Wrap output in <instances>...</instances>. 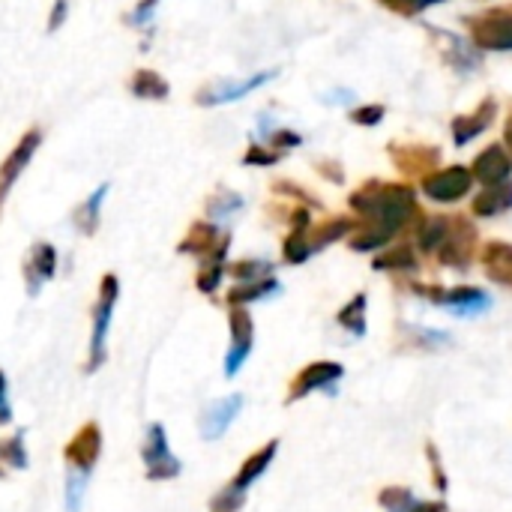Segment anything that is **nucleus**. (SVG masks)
<instances>
[{"label": "nucleus", "instance_id": "f257e3e1", "mask_svg": "<svg viewBox=\"0 0 512 512\" xmlns=\"http://www.w3.org/2000/svg\"><path fill=\"white\" fill-rule=\"evenodd\" d=\"M348 207L357 216L351 249L372 252L387 246L399 234H420L426 213L417 189L402 180H366L348 195Z\"/></svg>", "mask_w": 512, "mask_h": 512}, {"label": "nucleus", "instance_id": "f03ea898", "mask_svg": "<svg viewBox=\"0 0 512 512\" xmlns=\"http://www.w3.org/2000/svg\"><path fill=\"white\" fill-rule=\"evenodd\" d=\"M420 246L426 252H435L444 264L450 267H468L474 252H477V225L462 216V213H441V216H426L420 234Z\"/></svg>", "mask_w": 512, "mask_h": 512}, {"label": "nucleus", "instance_id": "7ed1b4c3", "mask_svg": "<svg viewBox=\"0 0 512 512\" xmlns=\"http://www.w3.org/2000/svg\"><path fill=\"white\" fill-rule=\"evenodd\" d=\"M120 300V279L114 273H105L99 282V294L93 303V330H90V360L84 366L87 375H93L105 357H108V330H111V318Z\"/></svg>", "mask_w": 512, "mask_h": 512}, {"label": "nucleus", "instance_id": "20e7f679", "mask_svg": "<svg viewBox=\"0 0 512 512\" xmlns=\"http://www.w3.org/2000/svg\"><path fill=\"white\" fill-rule=\"evenodd\" d=\"M462 21L480 51H512V3L480 9L474 15H465Z\"/></svg>", "mask_w": 512, "mask_h": 512}, {"label": "nucleus", "instance_id": "39448f33", "mask_svg": "<svg viewBox=\"0 0 512 512\" xmlns=\"http://www.w3.org/2000/svg\"><path fill=\"white\" fill-rule=\"evenodd\" d=\"M474 183H477V180H474L471 165L456 162V165L435 168L432 174H426V177L420 180V192H423L429 201H435V204H459L462 198L471 195Z\"/></svg>", "mask_w": 512, "mask_h": 512}, {"label": "nucleus", "instance_id": "423d86ee", "mask_svg": "<svg viewBox=\"0 0 512 512\" xmlns=\"http://www.w3.org/2000/svg\"><path fill=\"white\" fill-rule=\"evenodd\" d=\"M39 144H42V129L33 126V129H27V132L15 141V147L9 150V156L0 162V216H3V207H6V201H9L15 183L21 180V174H24L27 165L33 162Z\"/></svg>", "mask_w": 512, "mask_h": 512}, {"label": "nucleus", "instance_id": "0eeeda50", "mask_svg": "<svg viewBox=\"0 0 512 512\" xmlns=\"http://www.w3.org/2000/svg\"><path fill=\"white\" fill-rule=\"evenodd\" d=\"M387 156L393 162V168H399L405 177H426L435 168H441V147L435 144H405V141H390L387 144Z\"/></svg>", "mask_w": 512, "mask_h": 512}, {"label": "nucleus", "instance_id": "6e6552de", "mask_svg": "<svg viewBox=\"0 0 512 512\" xmlns=\"http://www.w3.org/2000/svg\"><path fill=\"white\" fill-rule=\"evenodd\" d=\"M276 75H279L276 69H264V72H255V75L240 78V81H231V78H228V81H216V84H207L204 90H198V93H195V102L204 105V108L228 105V102H237V99H243V96L261 90L264 84L276 81Z\"/></svg>", "mask_w": 512, "mask_h": 512}, {"label": "nucleus", "instance_id": "1a4fd4ad", "mask_svg": "<svg viewBox=\"0 0 512 512\" xmlns=\"http://www.w3.org/2000/svg\"><path fill=\"white\" fill-rule=\"evenodd\" d=\"M498 99L495 96H486V99H480V105L474 108V111H468V114H456L453 120H450V135H453V144L456 147H468L471 141H477V138H483L492 126H495V120H498Z\"/></svg>", "mask_w": 512, "mask_h": 512}, {"label": "nucleus", "instance_id": "9d476101", "mask_svg": "<svg viewBox=\"0 0 512 512\" xmlns=\"http://www.w3.org/2000/svg\"><path fill=\"white\" fill-rule=\"evenodd\" d=\"M429 36H432V42L438 45V57H441L450 69H456V72H474V69H480L483 51H480L474 42H465L459 33L438 30V27H429Z\"/></svg>", "mask_w": 512, "mask_h": 512}, {"label": "nucleus", "instance_id": "9b49d317", "mask_svg": "<svg viewBox=\"0 0 512 512\" xmlns=\"http://www.w3.org/2000/svg\"><path fill=\"white\" fill-rule=\"evenodd\" d=\"M141 456H144V465H147V477L150 480H171L180 474V462L171 456L168 450V435L159 423H153L147 429V438H144V447H141Z\"/></svg>", "mask_w": 512, "mask_h": 512}, {"label": "nucleus", "instance_id": "f8f14e48", "mask_svg": "<svg viewBox=\"0 0 512 512\" xmlns=\"http://www.w3.org/2000/svg\"><path fill=\"white\" fill-rule=\"evenodd\" d=\"M63 456H66V462H69L72 471L90 474L96 468L99 456H102V429L96 423H84L72 435V441L63 447Z\"/></svg>", "mask_w": 512, "mask_h": 512}, {"label": "nucleus", "instance_id": "ddd939ff", "mask_svg": "<svg viewBox=\"0 0 512 512\" xmlns=\"http://www.w3.org/2000/svg\"><path fill=\"white\" fill-rule=\"evenodd\" d=\"M471 171H474V180L483 183V186H498V183H507L512 180V156L510 150L501 144H489L483 147L474 162H471Z\"/></svg>", "mask_w": 512, "mask_h": 512}, {"label": "nucleus", "instance_id": "4468645a", "mask_svg": "<svg viewBox=\"0 0 512 512\" xmlns=\"http://www.w3.org/2000/svg\"><path fill=\"white\" fill-rule=\"evenodd\" d=\"M21 273H24V282H27V294L36 297L39 288L45 282H51L54 273H57V249L51 243H45V240L33 243L30 252H27V258H24Z\"/></svg>", "mask_w": 512, "mask_h": 512}, {"label": "nucleus", "instance_id": "2eb2a0df", "mask_svg": "<svg viewBox=\"0 0 512 512\" xmlns=\"http://www.w3.org/2000/svg\"><path fill=\"white\" fill-rule=\"evenodd\" d=\"M231 246V237L222 234L213 222H192V228L186 231L183 243L177 246L180 255H198V258H210L213 252Z\"/></svg>", "mask_w": 512, "mask_h": 512}, {"label": "nucleus", "instance_id": "dca6fc26", "mask_svg": "<svg viewBox=\"0 0 512 512\" xmlns=\"http://www.w3.org/2000/svg\"><path fill=\"white\" fill-rule=\"evenodd\" d=\"M512 210V180L498 183V186H483V192H477L471 198V213L480 219H498Z\"/></svg>", "mask_w": 512, "mask_h": 512}, {"label": "nucleus", "instance_id": "f3484780", "mask_svg": "<svg viewBox=\"0 0 512 512\" xmlns=\"http://www.w3.org/2000/svg\"><path fill=\"white\" fill-rule=\"evenodd\" d=\"M357 231V216H327L321 219L318 225L309 228V243H312V252L336 243V240H345Z\"/></svg>", "mask_w": 512, "mask_h": 512}, {"label": "nucleus", "instance_id": "a211bd4d", "mask_svg": "<svg viewBox=\"0 0 512 512\" xmlns=\"http://www.w3.org/2000/svg\"><path fill=\"white\" fill-rule=\"evenodd\" d=\"M111 192V183H102L93 189V195L84 198V204L72 213V225L78 228L81 237H93L99 231V219H102V204Z\"/></svg>", "mask_w": 512, "mask_h": 512}, {"label": "nucleus", "instance_id": "6ab92c4d", "mask_svg": "<svg viewBox=\"0 0 512 512\" xmlns=\"http://www.w3.org/2000/svg\"><path fill=\"white\" fill-rule=\"evenodd\" d=\"M126 87L135 99H147V102H165L171 96V84L156 69H135Z\"/></svg>", "mask_w": 512, "mask_h": 512}, {"label": "nucleus", "instance_id": "aec40b11", "mask_svg": "<svg viewBox=\"0 0 512 512\" xmlns=\"http://www.w3.org/2000/svg\"><path fill=\"white\" fill-rule=\"evenodd\" d=\"M231 333H234V348L228 354V375L237 372V366L243 363V357L252 348V321H249V315L243 309L231 312Z\"/></svg>", "mask_w": 512, "mask_h": 512}, {"label": "nucleus", "instance_id": "412c9836", "mask_svg": "<svg viewBox=\"0 0 512 512\" xmlns=\"http://www.w3.org/2000/svg\"><path fill=\"white\" fill-rule=\"evenodd\" d=\"M483 261H486V273L498 282H510L512 285V246L504 240H492L483 249Z\"/></svg>", "mask_w": 512, "mask_h": 512}, {"label": "nucleus", "instance_id": "4be33fe9", "mask_svg": "<svg viewBox=\"0 0 512 512\" xmlns=\"http://www.w3.org/2000/svg\"><path fill=\"white\" fill-rule=\"evenodd\" d=\"M240 411V399H228V402H219V405H213L207 414H204V420H201V435L204 438H219L225 429H228V423H231V417Z\"/></svg>", "mask_w": 512, "mask_h": 512}, {"label": "nucleus", "instance_id": "5701e85b", "mask_svg": "<svg viewBox=\"0 0 512 512\" xmlns=\"http://www.w3.org/2000/svg\"><path fill=\"white\" fill-rule=\"evenodd\" d=\"M444 3H450V0H378L381 9H387L399 18H420L423 12L444 6Z\"/></svg>", "mask_w": 512, "mask_h": 512}, {"label": "nucleus", "instance_id": "b1692460", "mask_svg": "<svg viewBox=\"0 0 512 512\" xmlns=\"http://www.w3.org/2000/svg\"><path fill=\"white\" fill-rule=\"evenodd\" d=\"M270 192H273V195H279V198H285V201H294V204H303V207L321 210V201H318L315 195H309V189H306V186H300V183H294V180H276V183L270 186Z\"/></svg>", "mask_w": 512, "mask_h": 512}, {"label": "nucleus", "instance_id": "393cba45", "mask_svg": "<svg viewBox=\"0 0 512 512\" xmlns=\"http://www.w3.org/2000/svg\"><path fill=\"white\" fill-rule=\"evenodd\" d=\"M243 207V198L231 189H219L207 198V216L210 219H222V216H231L234 210Z\"/></svg>", "mask_w": 512, "mask_h": 512}, {"label": "nucleus", "instance_id": "a878e982", "mask_svg": "<svg viewBox=\"0 0 512 512\" xmlns=\"http://www.w3.org/2000/svg\"><path fill=\"white\" fill-rule=\"evenodd\" d=\"M282 159H285V153L270 144H249L243 153V165H249V168H270Z\"/></svg>", "mask_w": 512, "mask_h": 512}, {"label": "nucleus", "instance_id": "bb28decb", "mask_svg": "<svg viewBox=\"0 0 512 512\" xmlns=\"http://www.w3.org/2000/svg\"><path fill=\"white\" fill-rule=\"evenodd\" d=\"M384 117H387V105L384 102H363V105H357L351 114H348V120L354 123V126H381L384 123Z\"/></svg>", "mask_w": 512, "mask_h": 512}, {"label": "nucleus", "instance_id": "cd10ccee", "mask_svg": "<svg viewBox=\"0 0 512 512\" xmlns=\"http://www.w3.org/2000/svg\"><path fill=\"white\" fill-rule=\"evenodd\" d=\"M414 264H417L414 246H411V243H402V246L390 249L387 255H381L375 267H378V270H408V267H414Z\"/></svg>", "mask_w": 512, "mask_h": 512}, {"label": "nucleus", "instance_id": "c85d7f7f", "mask_svg": "<svg viewBox=\"0 0 512 512\" xmlns=\"http://www.w3.org/2000/svg\"><path fill=\"white\" fill-rule=\"evenodd\" d=\"M0 462L9 465V468H18V471L27 468V453H24V438H21V432L12 435V438H6V441H0Z\"/></svg>", "mask_w": 512, "mask_h": 512}, {"label": "nucleus", "instance_id": "c756f323", "mask_svg": "<svg viewBox=\"0 0 512 512\" xmlns=\"http://www.w3.org/2000/svg\"><path fill=\"white\" fill-rule=\"evenodd\" d=\"M270 291H276V282H270V279H258V282H249V285L234 288V291L228 294V300H231V303H249V300H261V297H267Z\"/></svg>", "mask_w": 512, "mask_h": 512}, {"label": "nucleus", "instance_id": "7c9ffc66", "mask_svg": "<svg viewBox=\"0 0 512 512\" xmlns=\"http://www.w3.org/2000/svg\"><path fill=\"white\" fill-rule=\"evenodd\" d=\"M87 477H90V474H81V471H72V468H69V477H66V510L69 512H81L84 489H87Z\"/></svg>", "mask_w": 512, "mask_h": 512}, {"label": "nucleus", "instance_id": "2f4dec72", "mask_svg": "<svg viewBox=\"0 0 512 512\" xmlns=\"http://www.w3.org/2000/svg\"><path fill=\"white\" fill-rule=\"evenodd\" d=\"M264 273H270V264L267 261H237L231 267V276L240 279V282H258Z\"/></svg>", "mask_w": 512, "mask_h": 512}, {"label": "nucleus", "instance_id": "473e14b6", "mask_svg": "<svg viewBox=\"0 0 512 512\" xmlns=\"http://www.w3.org/2000/svg\"><path fill=\"white\" fill-rule=\"evenodd\" d=\"M156 9H159V0H138L135 9L126 15V24H129V27H147V24L153 21Z\"/></svg>", "mask_w": 512, "mask_h": 512}, {"label": "nucleus", "instance_id": "72a5a7b5", "mask_svg": "<svg viewBox=\"0 0 512 512\" xmlns=\"http://www.w3.org/2000/svg\"><path fill=\"white\" fill-rule=\"evenodd\" d=\"M267 144L270 147H276V150H282V153H288V150H294V147H300L303 144V135L300 132H294V129H273L270 132V138H267Z\"/></svg>", "mask_w": 512, "mask_h": 512}, {"label": "nucleus", "instance_id": "f704fd0d", "mask_svg": "<svg viewBox=\"0 0 512 512\" xmlns=\"http://www.w3.org/2000/svg\"><path fill=\"white\" fill-rule=\"evenodd\" d=\"M318 174H321L324 180L336 183V186H342V183H345V168H342L336 159H321V162H318Z\"/></svg>", "mask_w": 512, "mask_h": 512}, {"label": "nucleus", "instance_id": "c9c22d12", "mask_svg": "<svg viewBox=\"0 0 512 512\" xmlns=\"http://www.w3.org/2000/svg\"><path fill=\"white\" fill-rule=\"evenodd\" d=\"M69 18V0H54L51 12H48V33H57Z\"/></svg>", "mask_w": 512, "mask_h": 512}, {"label": "nucleus", "instance_id": "e433bc0d", "mask_svg": "<svg viewBox=\"0 0 512 512\" xmlns=\"http://www.w3.org/2000/svg\"><path fill=\"white\" fill-rule=\"evenodd\" d=\"M9 420H12V411L6 405V378L0 372V423H9Z\"/></svg>", "mask_w": 512, "mask_h": 512}, {"label": "nucleus", "instance_id": "4c0bfd02", "mask_svg": "<svg viewBox=\"0 0 512 512\" xmlns=\"http://www.w3.org/2000/svg\"><path fill=\"white\" fill-rule=\"evenodd\" d=\"M504 147L510 150L512 156V108L510 114H507V120H504Z\"/></svg>", "mask_w": 512, "mask_h": 512}]
</instances>
